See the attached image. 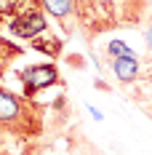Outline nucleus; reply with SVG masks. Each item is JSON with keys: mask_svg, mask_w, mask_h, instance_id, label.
<instances>
[{"mask_svg": "<svg viewBox=\"0 0 152 155\" xmlns=\"http://www.w3.org/2000/svg\"><path fill=\"white\" fill-rule=\"evenodd\" d=\"M147 14V0H75V19L88 38L123 24H139Z\"/></svg>", "mask_w": 152, "mask_h": 155, "instance_id": "obj_2", "label": "nucleus"}, {"mask_svg": "<svg viewBox=\"0 0 152 155\" xmlns=\"http://www.w3.org/2000/svg\"><path fill=\"white\" fill-rule=\"evenodd\" d=\"M59 70L51 62L40 64H27L24 70H19V83H21V94L27 99H35L40 91H46L51 86H59Z\"/></svg>", "mask_w": 152, "mask_h": 155, "instance_id": "obj_3", "label": "nucleus"}, {"mask_svg": "<svg viewBox=\"0 0 152 155\" xmlns=\"http://www.w3.org/2000/svg\"><path fill=\"white\" fill-rule=\"evenodd\" d=\"M48 16H53L59 21L64 32L72 30V19H75V0H40Z\"/></svg>", "mask_w": 152, "mask_h": 155, "instance_id": "obj_5", "label": "nucleus"}, {"mask_svg": "<svg viewBox=\"0 0 152 155\" xmlns=\"http://www.w3.org/2000/svg\"><path fill=\"white\" fill-rule=\"evenodd\" d=\"M21 54H24V48H21V46H16V43H8L5 38H0V78L5 75L8 64L16 62Z\"/></svg>", "mask_w": 152, "mask_h": 155, "instance_id": "obj_7", "label": "nucleus"}, {"mask_svg": "<svg viewBox=\"0 0 152 155\" xmlns=\"http://www.w3.org/2000/svg\"><path fill=\"white\" fill-rule=\"evenodd\" d=\"M8 30L14 38H21V40H32L37 35H43L48 30V16L43 3H32L27 8H21L16 16L8 19Z\"/></svg>", "mask_w": 152, "mask_h": 155, "instance_id": "obj_4", "label": "nucleus"}, {"mask_svg": "<svg viewBox=\"0 0 152 155\" xmlns=\"http://www.w3.org/2000/svg\"><path fill=\"white\" fill-rule=\"evenodd\" d=\"M112 72H115V78L120 80L123 86H131L134 80L139 78V70H141V64H139L136 56H123V59H112Z\"/></svg>", "mask_w": 152, "mask_h": 155, "instance_id": "obj_6", "label": "nucleus"}, {"mask_svg": "<svg viewBox=\"0 0 152 155\" xmlns=\"http://www.w3.org/2000/svg\"><path fill=\"white\" fill-rule=\"evenodd\" d=\"M32 48L35 51H40V54H46V56H59L61 54V40L59 38H51V35H37V38H32Z\"/></svg>", "mask_w": 152, "mask_h": 155, "instance_id": "obj_8", "label": "nucleus"}, {"mask_svg": "<svg viewBox=\"0 0 152 155\" xmlns=\"http://www.w3.org/2000/svg\"><path fill=\"white\" fill-rule=\"evenodd\" d=\"M107 56L109 59H123V56H136V54L128 48V43H123V40H109L107 43Z\"/></svg>", "mask_w": 152, "mask_h": 155, "instance_id": "obj_9", "label": "nucleus"}, {"mask_svg": "<svg viewBox=\"0 0 152 155\" xmlns=\"http://www.w3.org/2000/svg\"><path fill=\"white\" fill-rule=\"evenodd\" d=\"M46 131V104L0 86V155L5 150V139L24 147V155L35 153Z\"/></svg>", "mask_w": 152, "mask_h": 155, "instance_id": "obj_1", "label": "nucleus"}, {"mask_svg": "<svg viewBox=\"0 0 152 155\" xmlns=\"http://www.w3.org/2000/svg\"><path fill=\"white\" fill-rule=\"evenodd\" d=\"M144 40H147V51H152V21H147L144 27Z\"/></svg>", "mask_w": 152, "mask_h": 155, "instance_id": "obj_10", "label": "nucleus"}]
</instances>
